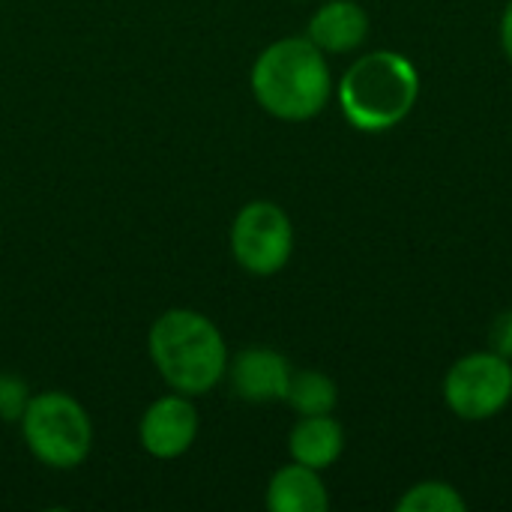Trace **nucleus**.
Listing matches in <instances>:
<instances>
[{
	"instance_id": "f257e3e1",
	"label": "nucleus",
	"mask_w": 512,
	"mask_h": 512,
	"mask_svg": "<svg viewBox=\"0 0 512 512\" xmlns=\"http://www.w3.org/2000/svg\"><path fill=\"white\" fill-rule=\"evenodd\" d=\"M252 96L276 120L303 123L318 117L333 93L324 51L309 36L270 42L252 63Z\"/></svg>"
},
{
	"instance_id": "f03ea898",
	"label": "nucleus",
	"mask_w": 512,
	"mask_h": 512,
	"mask_svg": "<svg viewBox=\"0 0 512 512\" xmlns=\"http://www.w3.org/2000/svg\"><path fill=\"white\" fill-rule=\"evenodd\" d=\"M159 378L183 396H207L228 372V345L213 318L195 309L162 312L147 333Z\"/></svg>"
},
{
	"instance_id": "7ed1b4c3",
	"label": "nucleus",
	"mask_w": 512,
	"mask_h": 512,
	"mask_svg": "<svg viewBox=\"0 0 512 512\" xmlns=\"http://www.w3.org/2000/svg\"><path fill=\"white\" fill-rule=\"evenodd\" d=\"M420 99V72L399 51H372L357 57L339 81V105L360 132H387L399 126Z\"/></svg>"
},
{
	"instance_id": "20e7f679",
	"label": "nucleus",
	"mask_w": 512,
	"mask_h": 512,
	"mask_svg": "<svg viewBox=\"0 0 512 512\" xmlns=\"http://www.w3.org/2000/svg\"><path fill=\"white\" fill-rule=\"evenodd\" d=\"M18 426L30 456L51 471H72L84 465L93 450V420L87 408L63 390L33 393Z\"/></svg>"
},
{
	"instance_id": "39448f33",
	"label": "nucleus",
	"mask_w": 512,
	"mask_h": 512,
	"mask_svg": "<svg viewBox=\"0 0 512 512\" xmlns=\"http://www.w3.org/2000/svg\"><path fill=\"white\" fill-rule=\"evenodd\" d=\"M231 255L249 276H276L294 252V225L273 201H249L231 222Z\"/></svg>"
},
{
	"instance_id": "423d86ee",
	"label": "nucleus",
	"mask_w": 512,
	"mask_h": 512,
	"mask_svg": "<svg viewBox=\"0 0 512 512\" xmlns=\"http://www.w3.org/2000/svg\"><path fill=\"white\" fill-rule=\"evenodd\" d=\"M444 399L450 411L468 423L492 420L512 399L510 360L495 351H480L456 360L444 378Z\"/></svg>"
},
{
	"instance_id": "0eeeda50",
	"label": "nucleus",
	"mask_w": 512,
	"mask_h": 512,
	"mask_svg": "<svg viewBox=\"0 0 512 512\" xmlns=\"http://www.w3.org/2000/svg\"><path fill=\"white\" fill-rule=\"evenodd\" d=\"M198 438V408L192 396L183 393H165L144 411L138 423V441L147 456L159 462L180 459L192 450Z\"/></svg>"
},
{
	"instance_id": "6e6552de",
	"label": "nucleus",
	"mask_w": 512,
	"mask_h": 512,
	"mask_svg": "<svg viewBox=\"0 0 512 512\" xmlns=\"http://www.w3.org/2000/svg\"><path fill=\"white\" fill-rule=\"evenodd\" d=\"M291 363L273 348H243L234 360L228 357V381L234 396L252 405L285 402V390L291 381Z\"/></svg>"
},
{
	"instance_id": "1a4fd4ad",
	"label": "nucleus",
	"mask_w": 512,
	"mask_h": 512,
	"mask_svg": "<svg viewBox=\"0 0 512 512\" xmlns=\"http://www.w3.org/2000/svg\"><path fill=\"white\" fill-rule=\"evenodd\" d=\"M306 36L324 54L357 51L369 36V15L354 0H330L309 18Z\"/></svg>"
},
{
	"instance_id": "9d476101",
	"label": "nucleus",
	"mask_w": 512,
	"mask_h": 512,
	"mask_svg": "<svg viewBox=\"0 0 512 512\" xmlns=\"http://www.w3.org/2000/svg\"><path fill=\"white\" fill-rule=\"evenodd\" d=\"M330 495L321 471L291 462L270 477L267 510L270 512H327Z\"/></svg>"
},
{
	"instance_id": "9b49d317",
	"label": "nucleus",
	"mask_w": 512,
	"mask_h": 512,
	"mask_svg": "<svg viewBox=\"0 0 512 512\" xmlns=\"http://www.w3.org/2000/svg\"><path fill=\"white\" fill-rule=\"evenodd\" d=\"M345 450V432L339 420L330 414H315V417H300L288 435V453L294 462L324 471L339 462Z\"/></svg>"
},
{
	"instance_id": "f8f14e48",
	"label": "nucleus",
	"mask_w": 512,
	"mask_h": 512,
	"mask_svg": "<svg viewBox=\"0 0 512 512\" xmlns=\"http://www.w3.org/2000/svg\"><path fill=\"white\" fill-rule=\"evenodd\" d=\"M285 402L300 414V417H315V414H333L339 402V390L330 375L318 369H300L291 372Z\"/></svg>"
},
{
	"instance_id": "ddd939ff",
	"label": "nucleus",
	"mask_w": 512,
	"mask_h": 512,
	"mask_svg": "<svg viewBox=\"0 0 512 512\" xmlns=\"http://www.w3.org/2000/svg\"><path fill=\"white\" fill-rule=\"evenodd\" d=\"M399 512H465L468 501L459 495V489H453L450 483L441 480H426L411 486L402 501L396 504Z\"/></svg>"
},
{
	"instance_id": "4468645a",
	"label": "nucleus",
	"mask_w": 512,
	"mask_h": 512,
	"mask_svg": "<svg viewBox=\"0 0 512 512\" xmlns=\"http://www.w3.org/2000/svg\"><path fill=\"white\" fill-rule=\"evenodd\" d=\"M30 402V390L18 375H0V420L3 423H18L24 408Z\"/></svg>"
},
{
	"instance_id": "2eb2a0df",
	"label": "nucleus",
	"mask_w": 512,
	"mask_h": 512,
	"mask_svg": "<svg viewBox=\"0 0 512 512\" xmlns=\"http://www.w3.org/2000/svg\"><path fill=\"white\" fill-rule=\"evenodd\" d=\"M489 345H492V351H495V354H501L504 360H512V309L501 312V315L492 321Z\"/></svg>"
},
{
	"instance_id": "dca6fc26",
	"label": "nucleus",
	"mask_w": 512,
	"mask_h": 512,
	"mask_svg": "<svg viewBox=\"0 0 512 512\" xmlns=\"http://www.w3.org/2000/svg\"><path fill=\"white\" fill-rule=\"evenodd\" d=\"M501 45H504V54L512 60V0L504 9V18H501Z\"/></svg>"
}]
</instances>
